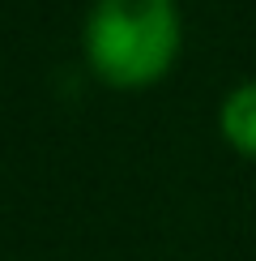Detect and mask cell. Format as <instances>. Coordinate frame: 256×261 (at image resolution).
<instances>
[{
  "label": "cell",
  "mask_w": 256,
  "mask_h": 261,
  "mask_svg": "<svg viewBox=\"0 0 256 261\" xmlns=\"http://www.w3.org/2000/svg\"><path fill=\"white\" fill-rule=\"evenodd\" d=\"M218 128L231 150L256 159V82H243L222 99L218 107Z\"/></svg>",
  "instance_id": "2"
},
{
  "label": "cell",
  "mask_w": 256,
  "mask_h": 261,
  "mask_svg": "<svg viewBox=\"0 0 256 261\" xmlns=\"http://www.w3.org/2000/svg\"><path fill=\"white\" fill-rule=\"evenodd\" d=\"M85 64L120 90L167 77L184 47L179 0H94L81 26Z\"/></svg>",
  "instance_id": "1"
}]
</instances>
